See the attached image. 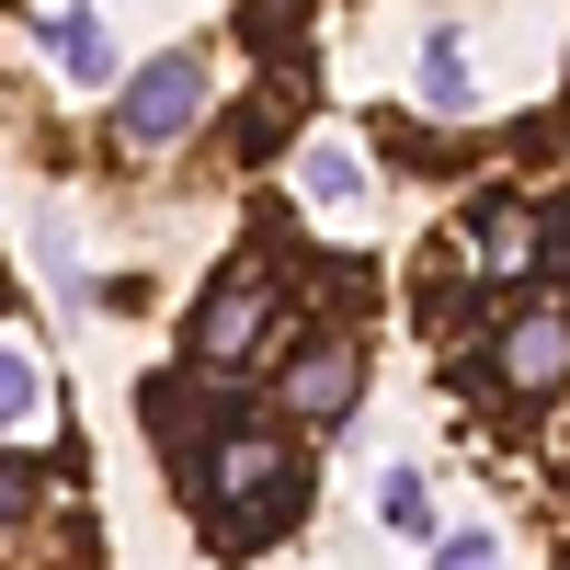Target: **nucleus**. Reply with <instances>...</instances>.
<instances>
[{"mask_svg":"<svg viewBox=\"0 0 570 570\" xmlns=\"http://www.w3.org/2000/svg\"><path fill=\"white\" fill-rule=\"evenodd\" d=\"M537 263V217L525 206H491L480 217V274H525Z\"/></svg>","mask_w":570,"mask_h":570,"instance_id":"nucleus-7","label":"nucleus"},{"mask_svg":"<svg viewBox=\"0 0 570 570\" xmlns=\"http://www.w3.org/2000/svg\"><path fill=\"white\" fill-rule=\"evenodd\" d=\"M263 320H274V285L263 274H228V297L195 320V365L206 376H228V365H252V343H263Z\"/></svg>","mask_w":570,"mask_h":570,"instance_id":"nucleus-3","label":"nucleus"},{"mask_svg":"<svg viewBox=\"0 0 570 570\" xmlns=\"http://www.w3.org/2000/svg\"><path fill=\"white\" fill-rule=\"evenodd\" d=\"M445 570H502V548H491V525H456V537H445Z\"/></svg>","mask_w":570,"mask_h":570,"instance_id":"nucleus-12","label":"nucleus"},{"mask_svg":"<svg viewBox=\"0 0 570 570\" xmlns=\"http://www.w3.org/2000/svg\"><path fill=\"white\" fill-rule=\"evenodd\" d=\"M195 115H206V58H149L115 91V137H126V149H171Z\"/></svg>","mask_w":570,"mask_h":570,"instance_id":"nucleus-1","label":"nucleus"},{"mask_svg":"<svg viewBox=\"0 0 570 570\" xmlns=\"http://www.w3.org/2000/svg\"><path fill=\"white\" fill-rule=\"evenodd\" d=\"M12 513H35V468H0V525Z\"/></svg>","mask_w":570,"mask_h":570,"instance_id":"nucleus-13","label":"nucleus"},{"mask_svg":"<svg viewBox=\"0 0 570 570\" xmlns=\"http://www.w3.org/2000/svg\"><path fill=\"white\" fill-rule=\"evenodd\" d=\"M354 389H365V354L354 343H308L297 365H285V411H297V422H343Z\"/></svg>","mask_w":570,"mask_h":570,"instance_id":"nucleus-5","label":"nucleus"},{"mask_svg":"<svg viewBox=\"0 0 570 570\" xmlns=\"http://www.w3.org/2000/svg\"><path fill=\"white\" fill-rule=\"evenodd\" d=\"M376 513H389L400 537H422V513H434V502H422V480H411V468H389V491H376Z\"/></svg>","mask_w":570,"mask_h":570,"instance_id":"nucleus-11","label":"nucleus"},{"mask_svg":"<svg viewBox=\"0 0 570 570\" xmlns=\"http://www.w3.org/2000/svg\"><path fill=\"white\" fill-rule=\"evenodd\" d=\"M35 411H46V376H35L23 354H0V434H23Z\"/></svg>","mask_w":570,"mask_h":570,"instance_id":"nucleus-8","label":"nucleus"},{"mask_svg":"<svg viewBox=\"0 0 570 570\" xmlns=\"http://www.w3.org/2000/svg\"><path fill=\"white\" fill-rule=\"evenodd\" d=\"M308 195H320V206H354V195H365L354 149H308Z\"/></svg>","mask_w":570,"mask_h":570,"instance_id":"nucleus-9","label":"nucleus"},{"mask_svg":"<svg viewBox=\"0 0 570 570\" xmlns=\"http://www.w3.org/2000/svg\"><path fill=\"white\" fill-rule=\"evenodd\" d=\"M0 297H12V274H0Z\"/></svg>","mask_w":570,"mask_h":570,"instance_id":"nucleus-14","label":"nucleus"},{"mask_svg":"<svg viewBox=\"0 0 570 570\" xmlns=\"http://www.w3.org/2000/svg\"><path fill=\"white\" fill-rule=\"evenodd\" d=\"M559 376H570V308H525L502 331V389L513 400H548Z\"/></svg>","mask_w":570,"mask_h":570,"instance_id":"nucleus-4","label":"nucleus"},{"mask_svg":"<svg viewBox=\"0 0 570 570\" xmlns=\"http://www.w3.org/2000/svg\"><path fill=\"white\" fill-rule=\"evenodd\" d=\"M422 104H434V115H468V104H480V80H468V46H456V35L422 46Z\"/></svg>","mask_w":570,"mask_h":570,"instance_id":"nucleus-6","label":"nucleus"},{"mask_svg":"<svg viewBox=\"0 0 570 570\" xmlns=\"http://www.w3.org/2000/svg\"><path fill=\"white\" fill-rule=\"evenodd\" d=\"M58 58H69L80 80H104V23H91V12H58Z\"/></svg>","mask_w":570,"mask_h":570,"instance_id":"nucleus-10","label":"nucleus"},{"mask_svg":"<svg viewBox=\"0 0 570 570\" xmlns=\"http://www.w3.org/2000/svg\"><path fill=\"white\" fill-rule=\"evenodd\" d=\"M217 513H274L285 502V445L263 434V422H240V434H217V468H206Z\"/></svg>","mask_w":570,"mask_h":570,"instance_id":"nucleus-2","label":"nucleus"}]
</instances>
